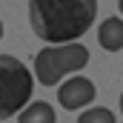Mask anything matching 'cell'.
I'll list each match as a JSON object with an SVG mask.
<instances>
[{"instance_id": "obj_1", "label": "cell", "mask_w": 123, "mask_h": 123, "mask_svg": "<svg viewBox=\"0 0 123 123\" xmlns=\"http://www.w3.org/2000/svg\"><path fill=\"white\" fill-rule=\"evenodd\" d=\"M97 0H29L31 31L46 43L80 40L92 29Z\"/></svg>"}, {"instance_id": "obj_2", "label": "cell", "mask_w": 123, "mask_h": 123, "mask_svg": "<svg viewBox=\"0 0 123 123\" xmlns=\"http://www.w3.org/2000/svg\"><path fill=\"white\" fill-rule=\"evenodd\" d=\"M86 63H89V49L83 43H77V40L49 43L34 57V77L43 86H57L66 74L80 72Z\"/></svg>"}, {"instance_id": "obj_3", "label": "cell", "mask_w": 123, "mask_h": 123, "mask_svg": "<svg viewBox=\"0 0 123 123\" xmlns=\"http://www.w3.org/2000/svg\"><path fill=\"white\" fill-rule=\"evenodd\" d=\"M34 92V80L26 63L12 55H0V120L14 117Z\"/></svg>"}, {"instance_id": "obj_4", "label": "cell", "mask_w": 123, "mask_h": 123, "mask_svg": "<svg viewBox=\"0 0 123 123\" xmlns=\"http://www.w3.org/2000/svg\"><path fill=\"white\" fill-rule=\"evenodd\" d=\"M94 83L89 77H69L66 83L57 86V100H60L63 109H83V106H89L94 100Z\"/></svg>"}, {"instance_id": "obj_5", "label": "cell", "mask_w": 123, "mask_h": 123, "mask_svg": "<svg viewBox=\"0 0 123 123\" xmlns=\"http://www.w3.org/2000/svg\"><path fill=\"white\" fill-rule=\"evenodd\" d=\"M97 43L106 52H120L123 49V17H106L97 29Z\"/></svg>"}, {"instance_id": "obj_6", "label": "cell", "mask_w": 123, "mask_h": 123, "mask_svg": "<svg viewBox=\"0 0 123 123\" xmlns=\"http://www.w3.org/2000/svg\"><path fill=\"white\" fill-rule=\"evenodd\" d=\"M17 117H20V123H55L57 120V112H55L49 103L34 100V103H26V106L17 112Z\"/></svg>"}, {"instance_id": "obj_7", "label": "cell", "mask_w": 123, "mask_h": 123, "mask_svg": "<svg viewBox=\"0 0 123 123\" xmlns=\"http://www.w3.org/2000/svg\"><path fill=\"white\" fill-rule=\"evenodd\" d=\"M80 123H115V115L109 112V109H100V106H94V109H86V112H80Z\"/></svg>"}, {"instance_id": "obj_8", "label": "cell", "mask_w": 123, "mask_h": 123, "mask_svg": "<svg viewBox=\"0 0 123 123\" xmlns=\"http://www.w3.org/2000/svg\"><path fill=\"white\" fill-rule=\"evenodd\" d=\"M120 115H123V92H120Z\"/></svg>"}, {"instance_id": "obj_9", "label": "cell", "mask_w": 123, "mask_h": 123, "mask_svg": "<svg viewBox=\"0 0 123 123\" xmlns=\"http://www.w3.org/2000/svg\"><path fill=\"white\" fill-rule=\"evenodd\" d=\"M0 37H3V23H0Z\"/></svg>"}, {"instance_id": "obj_10", "label": "cell", "mask_w": 123, "mask_h": 123, "mask_svg": "<svg viewBox=\"0 0 123 123\" xmlns=\"http://www.w3.org/2000/svg\"><path fill=\"white\" fill-rule=\"evenodd\" d=\"M120 14H123V0H120Z\"/></svg>"}]
</instances>
